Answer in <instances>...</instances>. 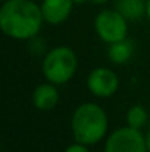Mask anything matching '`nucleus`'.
Listing matches in <instances>:
<instances>
[{
    "label": "nucleus",
    "instance_id": "nucleus-10",
    "mask_svg": "<svg viewBox=\"0 0 150 152\" xmlns=\"http://www.w3.org/2000/svg\"><path fill=\"white\" fill-rule=\"evenodd\" d=\"M116 10H119L128 21H137L146 15L144 0H116Z\"/></svg>",
    "mask_w": 150,
    "mask_h": 152
},
{
    "label": "nucleus",
    "instance_id": "nucleus-12",
    "mask_svg": "<svg viewBox=\"0 0 150 152\" xmlns=\"http://www.w3.org/2000/svg\"><path fill=\"white\" fill-rule=\"evenodd\" d=\"M65 152H90V151H88L87 145L80 143V142H75V143L69 145V146L65 149Z\"/></svg>",
    "mask_w": 150,
    "mask_h": 152
},
{
    "label": "nucleus",
    "instance_id": "nucleus-17",
    "mask_svg": "<svg viewBox=\"0 0 150 152\" xmlns=\"http://www.w3.org/2000/svg\"><path fill=\"white\" fill-rule=\"evenodd\" d=\"M1 1H4V0H1Z\"/></svg>",
    "mask_w": 150,
    "mask_h": 152
},
{
    "label": "nucleus",
    "instance_id": "nucleus-11",
    "mask_svg": "<svg viewBox=\"0 0 150 152\" xmlns=\"http://www.w3.org/2000/svg\"><path fill=\"white\" fill-rule=\"evenodd\" d=\"M147 118H149L147 111L141 105H133L127 111V115H125L127 126H130L133 129H137V130H141L147 124Z\"/></svg>",
    "mask_w": 150,
    "mask_h": 152
},
{
    "label": "nucleus",
    "instance_id": "nucleus-8",
    "mask_svg": "<svg viewBox=\"0 0 150 152\" xmlns=\"http://www.w3.org/2000/svg\"><path fill=\"white\" fill-rule=\"evenodd\" d=\"M59 102V90L56 89V84L44 83L36 87L33 92V105L38 111H50L53 109Z\"/></svg>",
    "mask_w": 150,
    "mask_h": 152
},
{
    "label": "nucleus",
    "instance_id": "nucleus-2",
    "mask_svg": "<svg viewBox=\"0 0 150 152\" xmlns=\"http://www.w3.org/2000/svg\"><path fill=\"white\" fill-rule=\"evenodd\" d=\"M109 127L107 115L97 103H81L72 114L71 130L75 142L87 146L96 145L106 136Z\"/></svg>",
    "mask_w": 150,
    "mask_h": 152
},
{
    "label": "nucleus",
    "instance_id": "nucleus-16",
    "mask_svg": "<svg viewBox=\"0 0 150 152\" xmlns=\"http://www.w3.org/2000/svg\"><path fill=\"white\" fill-rule=\"evenodd\" d=\"M74 1V4H83V3H86L87 0H72Z\"/></svg>",
    "mask_w": 150,
    "mask_h": 152
},
{
    "label": "nucleus",
    "instance_id": "nucleus-4",
    "mask_svg": "<svg viewBox=\"0 0 150 152\" xmlns=\"http://www.w3.org/2000/svg\"><path fill=\"white\" fill-rule=\"evenodd\" d=\"M94 30L101 42L112 45L127 39L128 19L116 9H104L94 18Z\"/></svg>",
    "mask_w": 150,
    "mask_h": 152
},
{
    "label": "nucleus",
    "instance_id": "nucleus-1",
    "mask_svg": "<svg viewBox=\"0 0 150 152\" xmlns=\"http://www.w3.org/2000/svg\"><path fill=\"white\" fill-rule=\"evenodd\" d=\"M43 22L41 6L33 0H4L0 7V28L10 39H34Z\"/></svg>",
    "mask_w": 150,
    "mask_h": 152
},
{
    "label": "nucleus",
    "instance_id": "nucleus-14",
    "mask_svg": "<svg viewBox=\"0 0 150 152\" xmlns=\"http://www.w3.org/2000/svg\"><path fill=\"white\" fill-rule=\"evenodd\" d=\"M146 16L150 21V0H146Z\"/></svg>",
    "mask_w": 150,
    "mask_h": 152
},
{
    "label": "nucleus",
    "instance_id": "nucleus-15",
    "mask_svg": "<svg viewBox=\"0 0 150 152\" xmlns=\"http://www.w3.org/2000/svg\"><path fill=\"white\" fill-rule=\"evenodd\" d=\"M90 1H93L94 4H104L107 0H90Z\"/></svg>",
    "mask_w": 150,
    "mask_h": 152
},
{
    "label": "nucleus",
    "instance_id": "nucleus-9",
    "mask_svg": "<svg viewBox=\"0 0 150 152\" xmlns=\"http://www.w3.org/2000/svg\"><path fill=\"white\" fill-rule=\"evenodd\" d=\"M133 53H134V43H133V40L124 39L121 42L109 45L107 58H109V61L112 64L122 65V64H127L133 58Z\"/></svg>",
    "mask_w": 150,
    "mask_h": 152
},
{
    "label": "nucleus",
    "instance_id": "nucleus-6",
    "mask_svg": "<svg viewBox=\"0 0 150 152\" xmlns=\"http://www.w3.org/2000/svg\"><path fill=\"white\" fill-rule=\"evenodd\" d=\"M87 87L90 93L97 98H110L119 89V78L115 71L99 66L90 71L87 77Z\"/></svg>",
    "mask_w": 150,
    "mask_h": 152
},
{
    "label": "nucleus",
    "instance_id": "nucleus-7",
    "mask_svg": "<svg viewBox=\"0 0 150 152\" xmlns=\"http://www.w3.org/2000/svg\"><path fill=\"white\" fill-rule=\"evenodd\" d=\"M72 0H43L41 13L44 22L50 25H59L65 22L72 12Z\"/></svg>",
    "mask_w": 150,
    "mask_h": 152
},
{
    "label": "nucleus",
    "instance_id": "nucleus-5",
    "mask_svg": "<svg viewBox=\"0 0 150 152\" xmlns=\"http://www.w3.org/2000/svg\"><path fill=\"white\" fill-rule=\"evenodd\" d=\"M104 152H147L146 139L141 130L127 126L115 130L106 139Z\"/></svg>",
    "mask_w": 150,
    "mask_h": 152
},
{
    "label": "nucleus",
    "instance_id": "nucleus-3",
    "mask_svg": "<svg viewBox=\"0 0 150 152\" xmlns=\"http://www.w3.org/2000/svg\"><path fill=\"white\" fill-rule=\"evenodd\" d=\"M78 59L75 52L68 46H57L46 53L41 64V71L46 80L60 86L68 83L77 72Z\"/></svg>",
    "mask_w": 150,
    "mask_h": 152
},
{
    "label": "nucleus",
    "instance_id": "nucleus-13",
    "mask_svg": "<svg viewBox=\"0 0 150 152\" xmlns=\"http://www.w3.org/2000/svg\"><path fill=\"white\" fill-rule=\"evenodd\" d=\"M144 139H146V148H147V152H150V130L147 132V134L144 136Z\"/></svg>",
    "mask_w": 150,
    "mask_h": 152
}]
</instances>
